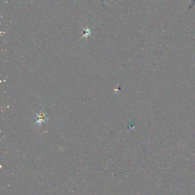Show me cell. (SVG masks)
Wrapping results in <instances>:
<instances>
[{"label":"cell","instance_id":"cell-1","mask_svg":"<svg viewBox=\"0 0 195 195\" xmlns=\"http://www.w3.org/2000/svg\"><path fill=\"white\" fill-rule=\"evenodd\" d=\"M36 115H37V121L36 122L35 125L37 124L40 126L43 122L46 123V121H47L48 118H47L46 114L44 112L43 110H41L38 114H36Z\"/></svg>","mask_w":195,"mask_h":195}]
</instances>
